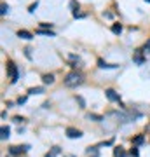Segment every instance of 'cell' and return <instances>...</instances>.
Here are the masks:
<instances>
[{
	"label": "cell",
	"mask_w": 150,
	"mask_h": 157,
	"mask_svg": "<svg viewBox=\"0 0 150 157\" xmlns=\"http://www.w3.org/2000/svg\"><path fill=\"white\" fill-rule=\"evenodd\" d=\"M82 84V75L77 72H70L67 75V78H65V86H68V87H75V86Z\"/></svg>",
	"instance_id": "obj_1"
},
{
	"label": "cell",
	"mask_w": 150,
	"mask_h": 157,
	"mask_svg": "<svg viewBox=\"0 0 150 157\" xmlns=\"http://www.w3.org/2000/svg\"><path fill=\"white\" fill-rule=\"evenodd\" d=\"M7 72H9V77H11V82H17V78H19V73H17V67L14 63H7Z\"/></svg>",
	"instance_id": "obj_2"
},
{
	"label": "cell",
	"mask_w": 150,
	"mask_h": 157,
	"mask_svg": "<svg viewBox=\"0 0 150 157\" xmlns=\"http://www.w3.org/2000/svg\"><path fill=\"white\" fill-rule=\"evenodd\" d=\"M67 136L72 138V140H77V138L82 136V133H80L79 129H75V128H67Z\"/></svg>",
	"instance_id": "obj_3"
},
{
	"label": "cell",
	"mask_w": 150,
	"mask_h": 157,
	"mask_svg": "<svg viewBox=\"0 0 150 157\" xmlns=\"http://www.w3.org/2000/svg\"><path fill=\"white\" fill-rule=\"evenodd\" d=\"M30 150V147L28 145H23V147H11L9 148V152H11L12 155H19V154H23V152H26Z\"/></svg>",
	"instance_id": "obj_4"
},
{
	"label": "cell",
	"mask_w": 150,
	"mask_h": 157,
	"mask_svg": "<svg viewBox=\"0 0 150 157\" xmlns=\"http://www.w3.org/2000/svg\"><path fill=\"white\" fill-rule=\"evenodd\" d=\"M105 94H106V98H108L110 101H121V96L117 94L113 89H106V91H105Z\"/></svg>",
	"instance_id": "obj_5"
},
{
	"label": "cell",
	"mask_w": 150,
	"mask_h": 157,
	"mask_svg": "<svg viewBox=\"0 0 150 157\" xmlns=\"http://www.w3.org/2000/svg\"><path fill=\"white\" fill-rule=\"evenodd\" d=\"M17 37H19V39H25V40L33 39V35L30 33V32H26V30H19V32H17Z\"/></svg>",
	"instance_id": "obj_6"
},
{
	"label": "cell",
	"mask_w": 150,
	"mask_h": 157,
	"mask_svg": "<svg viewBox=\"0 0 150 157\" xmlns=\"http://www.w3.org/2000/svg\"><path fill=\"white\" fill-rule=\"evenodd\" d=\"M60 154H61V148H60V147H52V148L45 154V157H58Z\"/></svg>",
	"instance_id": "obj_7"
},
{
	"label": "cell",
	"mask_w": 150,
	"mask_h": 157,
	"mask_svg": "<svg viewBox=\"0 0 150 157\" xmlns=\"http://www.w3.org/2000/svg\"><path fill=\"white\" fill-rule=\"evenodd\" d=\"M113 157H126V152H124L122 147H115L113 148Z\"/></svg>",
	"instance_id": "obj_8"
},
{
	"label": "cell",
	"mask_w": 150,
	"mask_h": 157,
	"mask_svg": "<svg viewBox=\"0 0 150 157\" xmlns=\"http://www.w3.org/2000/svg\"><path fill=\"white\" fill-rule=\"evenodd\" d=\"M98 67L100 68H119V65H110V63H105L103 59H98Z\"/></svg>",
	"instance_id": "obj_9"
},
{
	"label": "cell",
	"mask_w": 150,
	"mask_h": 157,
	"mask_svg": "<svg viewBox=\"0 0 150 157\" xmlns=\"http://www.w3.org/2000/svg\"><path fill=\"white\" fill-rule=\"evenodd\" d=\"M112 32H113L115 35H121V32H122V25H121V23H113V25H112Z\"/></svg>",
	"instance_id": "obj_10"
},
{
	"label": "cell",
	"mask_w": 150,
	"mask_h": 157,
	"mask_svg": "<svg viewBox=\"0 0 150 157\" xmlns=\"http://www.w3.org/2000/svg\"><path fill=\"white\" fill-rule=\"evenodd\" d=\"M134 61L138 63V65H143L145 63L143 56H141V51H136V52H134Z\"/></svg>",
	"instance_id": "obj_11"
},
{
	"label": "cell",
	"mask_w": 150,
	"mask_h": 157,
	"mask_svg": "<svg viewBox=\"0 0 150 157\" xmlns=\"http://www.w3.org/2000/svg\"><path fill=\"white\" fill-rule=\"evenodd\" d=\"M9 133H11V129L7 128V126H2V140H7L9 138Z\"/></svg>",
	"instance_id": "obj_12"
},
{
	"label": "cell",
	"mask_w": 150,
	"mask_h": 157,
	"mask_svg": "<svg viewBox=\"0 0 150 157\" xmlns=\"http://www.w3.org/2000/svg\"><path fill=\"white\" fill-rule=\"evenodd\" d=\"M42 80H44V84H52V82H54V77H52L51 73H47V75L42 77Z\"/></svg>",
	"instance_id": "obj_13"
},
{
	"label": "cell",
	"mask_w": 150,
	"mask_h": 157,
	"mask_svg": "<svg viewBox=\"0 0 150 157\" xmlns=\"http://www.w3.org/2000/svg\"><path fill=\"white\" fill-rule=\"evenodd\" d=\"M28 93H30V94H42V93H44V87H32Z\"/></svg>",
	"instance_id": "obj_14"
},
{
	"label": "cell",
	"mask_w": 150,
	"mask_h": 157,
	"mask_svg": "<svg viewBox=\"0 0 150 157\" xmlns=\"http://www.w3.org/2000/svg\"><path fill=\"white\" fill-rule=\"evenodd\" d=\"M143 141H145V136H143V135H138V136L133 140V143H134V145H141Z\"/></svg>",
	"instance_id": "obj_15"
},
{
	"label": "cell",
	"mask_w": 150,
	"mask_h": 157,
	"mask_svg": "<svg viewBox=\"0 0 150 157\" xmlns=\"http://www.w3.org/2000/svg\"><path fill=\"white\" fill-rule=\"evenodd\" d=\"M7 12H9V6H7V4H2V9H0V14H2V16H6Z\"/></svg>",
	"instance_id": "obj_16"
},
{
	"label": "cell",
	"mask_w": 150,
	"mask_h": 157,
	"mask_svg": "<svg viewBox=\"0 0 150 157\" xmlns=\"http://www.w3.org/2000/svg\"><path fill=\"white\" fill-rule=\"evenodd\" d=\"M89 119H91V121H98V122L103 121V117H101V115H96V113H89Z\"/></svg>",
	"instance_id": "obj_17"
},
{
	"label": "cell",
	"mask_w": 150,
	"mask_h": 157,
	"mask_svg": "<svg viewBox=\"0 0 150 157\" xmlns=\"http://www.w3.org/2000/svg\"><path fill=\"white\" fill-rule=\"evenodd\" d=\"M87 154L93 157H98V148H87Z\"/></svg>",
	"instance_id": "obj_18"
},
{
	"label": "cell",
	"mask_w": 150,
	"mask_h": 157,
	"mask_svg": "<svg viewBox=\"0 0 150 157\" xmlns=\"http://www.w3.org/2000/svg\"><path fill=\"white\" fill-rule=\"evenodd\" d=\"M39 33L40 35H47V37H54V33H52V32H45V30H42V28H39Z\"/></svg>",
	"instance_id": "obj_19"
},
{
	"label": "cell",
	"mask_w": 150,
	"mask_h": 157,
	"mask_svg": "<svg viewBox=\"0 0 150 157\" xmlns=\"http://www.w3.org/2000/svg\"><path fill=\"white\" fill-rule=\"evenodd\" d=\"M70 7H72V11H73V12H77V9H79V4L75 2V0H72V2H70Z\"/></svg>",
	"instance_id": "obj_20"
},
{
	"label": "cell",
	"mask_w": 150,
	"mask_h": 157,
	"mask_svg": "<svg viewBox=\"0 0 150 157\" xmlns=\"http://www.w3.org/2000/svg\"><path fill=\"white\" fill-rule=\"evenodd\" d=\"M37 7H39V4H37V2H35V4H32V6L28 7V12H35V9H37Z\"/></svg>",
	"instance_id": "obj_21"
},
{
	"label": "cell",
	"mask_w": 150,
	"mask_h": 157,
	"mask_svg": "<svg viewBox=\"0 0 150 157\" xmlns=\"http://www.w3.org/2000/svg\"><path fill=\"white\" fill-rule=\"evenodd\" d=\"M77 101H79V105H80V108H84V107H86V101H84V98L77 96Z\"/></svg>",
	"instance_id": "obj_22"
},
{
	"label": "cell",
	"mask_w": 150,
	"mask_h": 157,
	"mask_svg": "<svg viewBox=\"0 0 150 157\" xmlns=\"http://www.w3.org/2000/svg\"><path fill=\"white\" fill-rule=\"evenodd\" d=\"M51 26H52L51 23H42V25H40V28H42V30H45V28H51Z\"/></svg>",
	"instance_id": "obj_23"
},
{
	"label": "cell",
	"mask_w": 150,
	"mask_h": 157,
	"mask_svg": "<svg viewBox=\"0 0 150 157\" xmlns=\"http://www.w3.org/2000/svg\"><path fill=\"white\" fill-rule=\"evenodd\" d=\"M143 49H145V51H150V39L147 40V42H145V45H143Z\"/></svg>",
	"instance_id": "obj_24"
},
{
	"label": "cell",
	"mask_w": 150,
	"mask_h": 157,
	"mask_svg": "<svg viewBox=\"0 0 150 157\" xmlns=\"http://www.w3.org/2000/svg\"><path fill=\"white\" fill-rule=\"evenodd\" d=\"M131 155H133V157H138V150H136V148H131Z\"/></svg>",
	"instance_id": "obj_25"
},
{
	"label": "cell",
	"mask_w": 150,
	"mask_h": 157,
	"mask_svg": "<svg viewBox=\"0 0 150 157\" xmlns=\"http://www.w3.org/2000/svg\"><path fill=\"white\" fill-rule=\"evenodd\" d=\"M17 103H19V105H23V103H26V98H25V96H23V98H19V100H17Z\"/></svg>",
	"instance_id": "obj_26"
},
{
	"label": "cell",
	"mask_w": 150,
	"mask_h": 157,
	"mask_svg": "<svg viewBox=\"0 0 150 157\" xmlns=\"http://www.w3.org/2000/svg\"><path fill=\"white\" fill-rule=\"evenodd\" d=\"M30 51H32V49H25V54H26V58H32V54H30Z\"/></svg>",
	"instance_id": "obj_27"
},
{
	"label": "cell",
	"mask_w": 150,
	"mask_h": 157,
	"mask_svg": "<svg viewBox=\"0 0 150 157\" xmlns=\"http://www.w3.org/2000/svg\"><path fill=\"white\" fill-rule=\"evenodd\" d=\"M21 121H25L23 117H14V122H21Z\"/></svg>",
	"instance_id": "obj_28"
},
{
	"label": "cell",
	"mask_w": 150,
	"mask_h": 157,
	"mask_svg": "<svg viewBox=\"0 0 150 157\" xmlns=\"http://www.w3.org/2000/svg\"><path fill=\"white\" fill-rule=\"evenodd\" d=\"M67 157H77V155H67Z\"/></svg>",
	"instance_id": "obj_29"
},
{
	"label": "cell",
	"mask_w": 150,
	"mask_h": 157,
	"mask_svg": "<svg viewBox=\"0 0 150 157\" xmlns=\"http://www.w3.org/2000/svg\"><path fill=\"white\" fill-rule=\"evenodd\" d=\"M145 2H150V0H145Z\"/></svg>",
	"instance_id": "obj_30"
}]
</instances>
